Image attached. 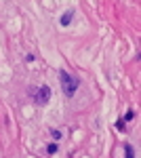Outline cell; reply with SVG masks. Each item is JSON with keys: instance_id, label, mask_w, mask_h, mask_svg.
Returning <instances> with one entry per match:
<instances>
[{"instance_id": "cell-1", "label": "cell", "mask_w": 141, "mask_h": 158, "mask_svg": "<svg viewBox=\"0 0 141 158\" xmlns=\"http://www.w3.org/2000/svg\"><path fill=\"white\" fill-rule=\"evenodd\" d=\"M59 82H61V89H63L65 97H74V93L78 91V85H80V80L74 78V76H72L70 72H65V70L59 72Z\"/></svg>"}, {"instance_id": "cell-2", "label": "cell", "mask_w": 141, "mask_h": 158, "mask_svg": "<svg viewBox=\"0 0 141 158\" xmlns=\"http://www.w3.org/2000/svg\"><path fill=\"white\" fill-rule=\"evenodd\" d=\"M36 103H40V106H42V103H47L48 99H51V89H48V86H40V89H38V91H36Z\"/></svg>"}, {"instance_id": "cell-3", "label": "cell", "mask_w": 141, "mask_h": 158, "mask_svg": "<svg viewBox=\"0 0 141 158\" xmlns=\"http://www.w3.org/2000/svg\"><path fill=\"white\" fill-rule=\"evenodd\" d=\"M72 17H74V11H68V13H63V15H61V25H63V27H65V25H70Z\"/></svg>"}, {"instance_id": "cell-4", "label": "cell", "mask_w": 141, "mask_h": 158, "mask_svg": "<svg viewBox=\"0 0 141 158\" xmlns=\"http://www.w3.org/2000/svg\"><path fill=\"white\" fill-rule=\"evenodd\" d=\"M124 158H135V150H133V146H131V143H126V146H124Z\"/></svg>"}, {"instance_id": "cell-5", "label": "cell", "mask_w": 141, "mask_h": 158, "mask_svg": "<svg viewBox=\"0 0 141 158\" xmlns=\"http://www.w3.org/2000/svg\"><path fill=\"white\" fill-rule=\"evenodd\" d=\"M133 118H135V112H133V110H129V112L124 114V120H133Z\"/></svg>"}, {"instance_id": "cell-6", "label": "cell", "mask_w": 141, "mask_h": 158, "mask_svg": "<svg viewBox=\"0 0 141 158\" xmlns=\"http://www.w3.org/2000/svg\"><path fill=\"white\" fill-rule=\"evenodd\" d=\"M47 150H48V154H55V152H57V143H51Z\"/></svg>"}, {"instance_id": "cell-7", "label": "cell", "mask_w": 141, "mask_h": 158, "mask_svg": "<svg viewBox=\"0 0 141 158\" xmlns=\"http://www.w3.org/2000/svg\"><path fill=\"white\" fill-rule=\"evenodd\" d=\"M116 129H118V131H124V120H118L116 122Z\"/></svg>"}]
</instances>
